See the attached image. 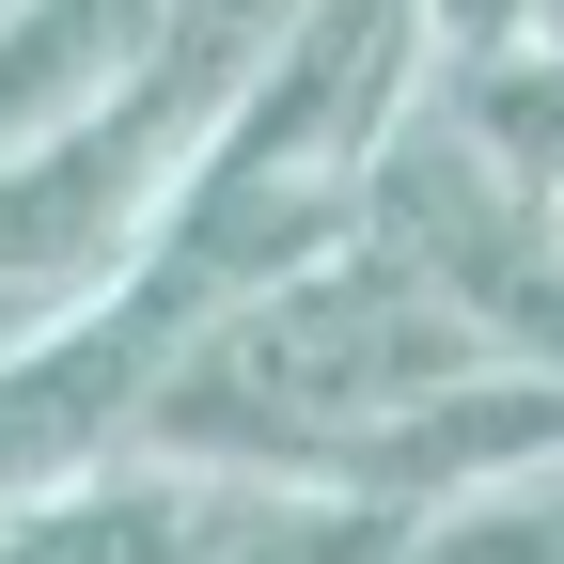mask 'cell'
Returning a JSON list of instances; mask_svg holds the SVG:
<instances>
[{"mask_svg": "<svg viewBox=\"0 0 564 564\" xmlns=\"http://www.w3.org/2000/svg\"><path fill=\"white\" fill-rule=\"evenodd\" d=\"M455 377H486V345L423 299L392 251L329 236L314 267L220 299V314L158 361L126 455L204 470V486H345L423 392H455Z\"/></svg>", "mask_w": 564, "mask_h": 564, "instance_id": "1", "label": "cell"}, {"mask_svg": "<svg viewBox=\"0 0 564 564\" xmlns=\"http://www.w3.org/2000/svg\"><path fill=\"white\" fill-rule=\"evenodd\" d=\"M173 173H188V126H158L141 95L47 126V141H17V158H0V314H63V299H95V282L158 236Z\"/></svg>", "mask_w": 564, "mask_h": 564, "instance_id": "2", "label": "cell"}, {"mask_svg": "<svg viewBox=\"0 0 564 564\" xmlns=\"http://www.w3.org/2000/svg\"><path fill=\"white\" fill-rule=\"evenodd\" d=\"M141 47H158V0H0V158L141 95Z\"/></svg>", "mask_w": 564, "mask_h": 564, "instance_id": "3", "label": "cell"}, {"mask_svg": "<svg viewBox=\"0 0 564 564\" xmlns=\"http://www.w3.org/2000/svg\"><path fill=\"white\" fill-rule=\"evenodd\" d=\"M392 549H408V502H361V486H251L204 564H392Z\"/></svg>", "mask_w": 564, "mask_h": 564, "instance_id": "4", "label": "cell"}, {"mask_svg": "<svg viewBox=\"0 0 564 564\" xmlns=\"http://www.w3.org/2000/svg\"><path fill=\"white\" fill-rule=\"evenodd\" d=\"M549 32V0H423V63H455V47H518Z\"/></svg>", "mask_w": 564, "mask_h": 564, "instance_id": "5", "label": "cell"}]
</instances>
